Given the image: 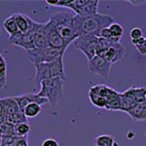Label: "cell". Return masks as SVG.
<instances>
[{
	"mask_svg": "<svg viewBox=\"0 0 146 146\" xmlns=\"http://www.w3.org/2000/svg\"><path fill=\"white\" fill-rule=\"evenodd\" d=\"M33 29H32V30L29 31V33H27V34H22V33H20V32H18V33L16 34L15 36H9L8 41L12 45L17 46V47H18V48H21L23 49H25L27 52L31 51V50L35 49Z\"/></svg>",
	"mask_w": 146,
	"mask_h": 146,
	"instance_id": "cell-11",
	"label": "cell"
},
{
	"mask_svg": "<svg viewBox=\"0 0 146 146\" xmlns=\"http://www.w3.org/2000/svg\"><path fill=\"white\" fill-rule=\"evenodd\" d=\"M109 29H110V32H111V38L115 40L120 41L121 36H123V33H124L123 27L117 22H113L112 24L109 26Z\"/></svg>",
	"mask_w": 146,
	"mask_h": 146,
	"instance_id": "cell-19",
	"label": "cell"
},
{
	"mask_svg": "<svg viewBox=\"0 0 146 146\" xmlns=\"http://www.w3.org/2000/svg\"><path fill=\"white\" fill-rule=\"evenodd\" d=\"M13 15L16 19L18 31H19L20 33L27 34V33H29V31H31L32 29L34 27V24L36 21L32 19L31 17L21 13H16V14H13Z\"/></svg>",
	"mask_w": 146,
	"mask_h": 146,
	"instance_id": "cell-14",
	"label": "cell"
},
{
	"mask_svg": "<svg viewBox=\"0 0 146 146\" xmlns=\"http://www.w3.org/2000/svg\"><path fill=\"white\" fill-rule=\"evenodd\" d=\"M14 99L16 100V102L19 107V110L23 112L24 109L30 103H38L39 105H43L45 103H48V102L44 98H41L38 94L34 93H29V94H24L20 96H16L14 97Z\"/></svg>",
	"mask_w": 146,
	"mask_h": 146,
	"instance_id": "cell-13",
	"label": "cell"
},
{
	"mask_svg": "<svg viewBox=\"0 0 146 146\" xmlns=\"http://www.w3.org/2000/svg\"><path fill=\"white\" fill-rule=\"evenodd\" d=\"M96 56L102 57L111 64L121 61L125 57V48L118 40H112L108 47L96 54Z\"/></svg>",
	"mask_w": 146,
	"mask_h": 146,
	"instance_id": "cell-9",
	"label": "cell"
},
{
	"mask_svg": "<svg viewBox=\"0 0 146 146\" xmlns=\"http://www.w3.org/2000/svg\"><path fill=\"white\" fill-rule=\"evenodd\" d=\"M126 113L135 121H146V100L143 103L136 105L134 108L128 111Z\"/></svg>",
	"mask_w": 146,
	"mask_h": 146,
	"instance_id": "cell-16",
	"label": "cell"
},
{
	"mask_svg": "<svg viewBox=\"0 0 146 146\" xmlns=\"http://www.w3.org/2000/svg\"><path fill=\"white\" fill-rule=\"evenodd\" d=\"M14 131H15V135L17 138H26L30 131V126L27 122L20 123V124L15 125Z\"/></svg>",
	"mask_w": 146,
	"mask_h": 146,
	"instance_id": "cell-21",
	"label": "cell"
},
{
	"mask_svg": "<svg viewBox=\"0 0 146 146\" xmlns=\"http://www.w3.org/2000/svg\"><path fill=\"white\" fill-rule=\"evenodd\" d=\"M3 106V114L6 116H11L18 111H21L14 97H6L1 99Z\"/></svg>",
	"mask_w": 146,
	"mask_h": 146,
	"instance_id": "cell-15",
	"label": "cell"
},
{
	"mask_svg": "<svg viewBox=\"0 0 146 146\" xmlns=\"http://www.w3.org/2000/svg\"><path fill=\"white\" fill-rule=\"evenodd\" d=\"M24 112L25 116L29 119H32V118H36L38 114L41 112V105L38 104V103H30L24 109Z\"/></svg>",
	"mask_w": 146,
	"mask_h": 146,
	"instance_id": "cell-18",
	"label": "cell"
},
{
	"mask_svg": "<svg viewBox=\"0 0 146 146\" xmlns=\"http://www.w3.org/2000/svg\"><path fill=\"white\" fill-rule=\"evenodd\" d=\"M74 15L68 12H56L50 16L48 21L53 25L58 34L64 40L67 47L79 38L73 25Z\"/></svg>",
	"mask_w": 146,
	"mask_h": 146,
	"instance_id": "cell-2",
	"label": "cell"
},
{
	"mask_svg": "<svg viewBox=\"0 0 146 146\" xmlns=\"http://www.w3.org/2000/svg\"><path fill=\"white\" fill-rule=\"evenodd\" d=\"M146 100V88L131 87L121 93V111L127 112Z\"/></svg>",
	"mask_w": 146,
	"mask_h": 146,
	"instance_id": "cell-5",
	"label": "cell"
},
{
	"mask_svg": "<svg viewBox=\"0 0 146 146\" xmlns=\"http://www.w3.org/2000/svg\"><path fill=\"white\" fill-rule=\"evenodd\" d=\"M65 82L66 80L61 78L44 80L40 82V90L36 94L39 97L46 99L52 107H55L63 96Z\"/></svg>",
	"mask_w": 146,
	"mask_h": 146,
	"instance_id": "cell-3",
	"label": "cell"
},
{
	"mask_svg": "<svg viewBox=\"0 0 146 146\" xmlns=\"http://www.w3.org/2000/svg\"><path fill=\"white\" fill-rule=\"evenodd\" d=\"M131 41H136L143 38V32L140 27H133L130 32Z\"/></svg>",
	"mask_w": 146,
	"mask_h": 146,
	"instance_id": "cell-24",
	"label": "cell"
},
{
	"mask_svg": "<svg viewBox=\"0 0 146 146\" xmlns=\"http://www.w3.org/2000/svg\"><path fill=\"white\" fill-rule=\"evenodd\" d=\"M41 146H60V145H59V143L55 139L48 138L43 141Z\"/></svg>",
	"mask_w": 146,
	"mask_h": 146,
	"instance_id": "cell-27",
	"label": "cell"
},
{
	"mask_svg": "<svg viewBox=\"0 0 146 146\" xmlns=\"http://www.w3.org/2000/svg\"><path fill=\"white\" fill-rule=\"evenodd\" d=\"M7 122L11 123L13 125H17V124H20V123L27 122V118L25 116L24 112L18 111L11 116H7Z\"/></svg>",
	"mask_w": 146,
	"mask_h": 146,
	"instance_id": "cell-22",
	"label": "cell"
},
{
	"mask_svg": "<svg viewBox=\"0 0 146 146\" xmlns=\"http://www.w3.org/2000/svg\"><path fill=\"white\" fill-rule=\"evenodd\" d=\"M98 36H99V38H104V39H113L111 38V32H110V29H109V27H104V29H102V30H100Z\"/></svg>",
	"mask_w": 146,
	"mask_h": 146,
	"instance_id": "cell-25",
	"label": "cell"
},
{
	"mask_svg": "<svg viewBox=\"0 0 146 146\" xmlns=\"http://www.w3.org/2000/svg\"><path fill=\"white\" fill-rule=\"evenodd\" d=\"M111 64L102 57L95 56L89 60V70L91 73L103 79H107L111 71Z\"/></svg>",
	"mask_w": 146,
	"mask_h": 146,
	"instance_id": "cell-10",
	"label": "cell"
},
{
	"mask_svg": "<svg viewBox=\"0 0 146 146\" xmlns=\"http://www.w3.org/2000/svg\"><path fill=\"white\" fill-rule=\"evenodd\" d=\"M113 22L114 18L106 14L98 13L90 17L74 15L73 17V25L79 36L85 35H95L98 36L100 30L104 27H108Z\"/></svg>",
	"mask_w": 146,
	"mask_h": 146,
	"instance_id": "cell-1",
	"label": "cell"
},
{
	"mask_svg": "<svg viewBox=\"0 0 146 146\" xmlns=\"http://www.w3.org/2000/svg\"><path fill=\"white\" fill-rule=\"evenodd\" d=\"M46 35H47L48 45L49 47L66 51L68 47L64 42V40L60 38V36L58 34V32L50 23V21L46 22Z\"/></svg>",
	"mask_w": 146,
	"mask_h": 146,
	"instance_id": "cell-12",
	"label": "cell"
},
{
	"mask_svg": "<svg viewBox=\"0 0 146 146\" xmlns=\"http://www.w3.org/2000/svg\"><path fill=\"white\" fill-rule=\"evenodd\" d=\"M3 27L4 29L6 30L7 33L9 35V36H15L16 34H17L18 32V29L16 23V19L14 17V15H11L10 17H7L6 19L4 20L3 23Z\"/></svg>",
	"mask_w": 146,
	"mask_h": 146,
	"instance_id": "cell-17",
	"label": "cell"
},
{
	"mask_svg": "<svg viewBox=\"0 0 146 146\" xmlns=\"http://www.w3.org/2000/svg\"><path fill=\"white\" fill-rule=\"evenodd\" d=\"M115 140L110 134H102L95 138L96 146H114Z\"/></svg>",
	"mask_w": 146,
	"mask_h": 146,
	"instance_id": "cell-20",
	"label": "cell"
},
{
	"mask_svg": "<svg viewBox=\"0 0 146 146\" xmlns=\"http://www.w3.org/2000/svg\"><path fill=\"white\" fill-rule=\"evenodd\" d=\"M11 146H14V145H11Z\"/></svg>",
	"mask_w": 146,
	"mask_h": 146,
	"instance_id": "cell-34",
	"label": "cell"
},
{
	"mask_svg": "<svg viewBox=\"0 0 146 146\" xmlns=\"http://www.w3.org/2000/svg\"><path fill=\"white\" fill-rule=\"evenodd\" d=\"M27 54L29 56L30 61L33 63V65H36V64L40 63L51 62L65 54V51L47 46L45 48H35L31 51H29Z\"/></svg>",
	"mask_w": 146,
	"mask_h": 146,
	"instance_id": "cell-6",
	"label": "cell"
},
{
	"mask_svg": "<svg viewBox=\"0 0 146 146\" xmlns=\"http://www.w3.org/2000/svg\"><path fill=\"white\" fill-rule=\"evenodd\" d=\"M130 3H131V4H133V5H136V6H137V5H141V4H144L145 2L143 1H141V2H132V1H130Z\"/></svg>",
	"mask_w": 146,
	"mask_h": 146,
	"instance_id": "cell-30",
	"label": "cell"
},
{
	"mask_svg": "<svg viewBox=\"0 0 146 146\" xmlns=\"http://www.w3.org/2000/svg\"><path fill=\"white\" fill-rule=\"evenodd\" d=\"M14 146H29L27 137H26V138H17Z\"/></svg>",
	"mask_w": 146,
	"mask_h": 146,
	"instance_id": "cell-28",
	"label": "cell"
},
{
	"mask_svg": "<svg viewBox=\"0 0 146 146\" xmlns=\"http://www.w3.org/2000/svg\"><path fill=\"white\" fill-rule=\"evenodd\" d=\"M145 72H146V70H145Z\"/></svg>",
	"mask_w": 146,
	"mask_h": 146,
	"instance_id": "cell-35",
	"label": "cell"
},
{
	"mask_svg": "<svg viewBox=\"0 0 146 146\" xmlns=\"http://www.w3.org/2000/svg\"><path fill=\"white\" fill-rule=\"evenodd\" d=\"M98 36L95 35L80 36L73 44L74 47L83 53L88 60H90L96 56V48H97Z\"/></svg>",
	"mask_w": 146,
	"mask_h": 146,
	"instance_id": "cell-8",
	"label": "cell"
},
{
	"mask_svg": "<svg viewBox=\"0 0 146 146\" xmlns=\"http://www.w3.org/2000/svg\"><path fill=\"white\" fill-rule=\"evenodd\" d=\"M135 48L141 55H146V36H144L143 42L138 46H135Z\"/></svg>",
	"mask_w": 146,
	"mask_h": 146,
	"instance_id": "cell-26",
	"label": "cell"
},
{
	"mask_svg": "<svg viewBox=\"0 0 146 146\" xmlns=\"http://www.w3.org/2000/svg\"><path fill=\"white\" fill-rule=\"evenodd\" d=\"M65 7L74 11L76 16L90 17L99 13V1L98 0H70L67 1Z\"/></svg>",
	"mask_w": 146,
	"mask_h": 146,
	"instance_id": "cell-7",
	"label": "cell"
},
{
	"mask_svg": "<svg viewBox=\"0 0 146 146\" xmlns=\"http://www.w3.org/2000/svg\"><path fill=\"white\" fill-rule=\"evenodd\" d=\"M3 114V106H2V102H1V99H0V116Z\"/></svg>",
	"mask_w": 146,
	"mask_h": 146,
	"instance_id": "cell-29",
	"label": "cell"
},
{
	"mask_svg": "<svg viewBox=\"0 0 146 146\" xmlns=\"http://www.w3.org/2000/svg\"><path fill=\"white\" fill-rule=\"evenodd\" d=\"M14 127H15V125H13L9 122L4 123V124L0 125L2 137H16Z\"/></svg>",
	"mask_w": 146,
	"mask_h": 146,
	"instance_id": "cell-23",
	"label": "cell"
},
{
	"mask_svg": "<svg viewBox=\"0 0 146 146\" xmlns=\"http://www.w3.org/2000/svg\"><path fill=\"white\" fill-rule=\"evenodd\" d=\"M1 33H2V29H1V27H0V35H1Z\"/></svg>",
	"mask_w": 146,
	"mask_h": 146,
	"instance_id": "cell-32",
	"label": "cell"
},
{
	"mask_svg": "<svg viewBox=\"0 0 146 146\" xmlns=\"http://www.w3.org/2000/svg\"><path fill=\"white\" fill-rule=\"evenodd\" d=\"M63 57H58L57 59L48 62V63H40L34 65L35 67V80L40 84V82L44 80L53 79V78H61L66 80L65 71H64V62Z\"/></svg>",
	"mask_w": 146,
	"mask_h": 146,
	"instance_id": "cell-4",
	"label": "cell"
},
{
	"mask_svg": "<svg viewBox=\"0 0 146 146\" xmlns=\"http://www.w3.org/2000/svg\"><path fill=\"white\" fill-rule=\"evenodd\" d=\"M145 137H146V132H145Z\"/></svg>",
	"mask_w": 146,
	"mask_h": 146,
	"instance_id": "cell-33",
	"label": "cell"
},
{
	"mask_svg": "<svg viewBox=\"0 0 146 146\" xmlns=\"http://www.w3.org/2000/svg\"><path fill=\"white\" fill-rule=\"evenodd\" d=\"M1 143H2V133H1V129H0V146H1Z\"/></svg>",
	"mask_w": 146,
	"mask_h": 146,
	"instance_id": "cell-31",
	"label": "cell"
}]
</instances>
